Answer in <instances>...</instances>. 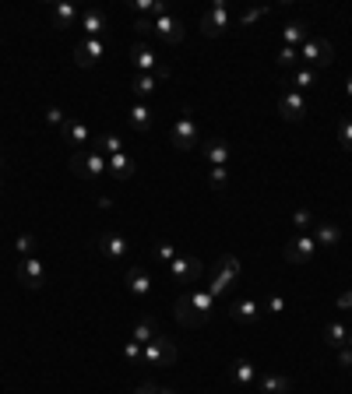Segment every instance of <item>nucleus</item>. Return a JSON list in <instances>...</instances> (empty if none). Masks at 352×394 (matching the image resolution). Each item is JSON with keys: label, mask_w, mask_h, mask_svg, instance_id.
Here are the masks:
<instances>
[{"label": "nucleus", "mask_w": 352, "mask_h": 394, "mask_svg": "<svg viewBox=\"0 0 352 394\" xmlns=\"http://www.w3.org/2000/svg\"><path fill=\"white\" fill-rule=\"evenodd\" d=\"M211 310H215V296H211L208 289H190V292H183V296L176 299V306H173V313H176V320H180L183 327H201V324L211 317Z\"/></svg>", "instance_id": "f257e3e1"}, {"label": "nucleus", "mask_w": 352, "mask_h": 394, "mask_svg": "<svg viewBox=\"0 0 352 394\" xmlns=\"http://www.w3.org/2000/svg\"><path fill=\"white\" fill-rule=\"evenodd\" d=\"M240 278V257H233V254H222L219 261H215V268H211V275H208V282H204V289L215 296V303L219 299H226V292H229V285Z\"/></svg>", "instance_id": "f03ea898"}, {"label": "nucleus", "mask_w": 352, "mask_h": 394, "mask_svg": "<svg viewBox=\"0 0 352 394\" xmlns=\"http://www.w3.org/2000/svg\"><path fill=\"white\" fill-rule=\"evenodd\" d=\"M334 60V46L324 39V36H306V43L299 46V64L303 67H313V71H320V67H327Z\"/></svg>", "instance_id": "7ed1b4c3"}, {"label": "nucleus", "mask_w": 352, "mask_h": 394, "mask_svg": "<svg viewBox=\"0 0 352 394\" xmlns=\"http://www.w3.org/2000/svg\"><path fill=\"white\" fill-rule=\"evenodd\" d=\"M131 64L138 67V74L169 78V64H162V57H159L148 43H134V46H131Z\"/></svg>", "instance_id": "20e7f679"}, {"label": "nucleus", "mask_w": 352, "mask_h": 394, "mask_svg": "<svg viewBox=\"0 0 352 394\" xmlns=\"http://www.w3.org/2000/svg\"><path fill=\"white\" fill-rule=\"evenodd\" d=\"M197 141H201V127H197L194 110L187 106V110L176 117V124H173V145H176L180 152H194V148H197Z\"/></svg>", "instance_id": "39448f33"}, {"label": "nucleus", "mask_w": 352, "mask_h": 394, "mask_svg": "<svg viewBox=\"0 0 352 394\" xmlns=\"http://www.w3.org/2000/svg\"><path fill=\"white\" fill-rule=\"evenodd\" d=\"M71 173L82 176V180H99L103 173H110V159L99 155L96 148H89V152H74V155H71Z\"/></svg>", "instance_id": "423d86ee"}, {"label": "nucleus", "mask_w": 352, "mask_h": 394, "mask_svg": "<svg viewBox=\"0 0 352 394\" xmlns=\"http://www.w3.org/2000/svg\"><path fill=\"white\" fill-rule=\"evenodd\" d=\"M233 29V15H229V4L226 0H215V4L201 15V32L208 36V39H219L222 32H229Z\"/></svg>", "instance_id": "0eeeda50"}, {"label": "nucleus", "mask_w": 352, "mask_h": 394, "mask_svg": "<svg viewBox=\"0 0 352 394\" xmlns=\"http://www.w3.org/2000/svg\"><path fill=\"white\" fill-rule=\"evenodd\" d=\"M176 341L173 338H166V334H159L155 341H148L145 345V352H141V362H148V366H173L176 362Z\"/></svg>", "instance_id": "6e6552de"}, {"label": "nucleus", "mask_w": 352, "mask_h": 394, "mask_svg": "<svg viewBox=\"0 0 352 394\" xmlns=\"http://www.w3.org/2000/svg\"><path fill=\"white\" fill-rule=\"evenodd\" d=\"M18 282H22L25 289L39 292V289L46 285V264H43L39 257H22V261H18Z\"/></svg>", "instance_id": "1a4fd4ad"}, {"label": "nucleus", "mask_w": 352, "mask_h": 394, "mask_svg": "<svg viewBox=\"0 0 352 394\" xmlns=\"http://www.w3.org/2000/svg\"><path fill=\"white\" fill-rule=\"evenodd\" d=\"M313 254H317V239H313L310 232H296V236L285 243V261H289V264H306Z\"/></svg>", "instance_id": "9d476101"}, {"label": "nucleus", "mask_w": 352, "mask_h": 394, "mask_svg": "<svg viewBox=\"0 0 352 394\" xmlns=\"http://www.w3.org/2000/svg\"><path fill=\"white\" fill-rule=\"evenodd\" d=\"M278 117L289 120V124H299V120L306 117V99H303V92L285 88V92L278 96Z\"/></svg>", "instance_id": "9b49d317"}, {"label": "nucleus", "mask_w": 352, "mask_h": 394, "mask_svg": "<svg viewBox=\"0 0 352 394\" xmlns=\"http://www.w3.org/2000/svg\"><path fill=\"white\" fill-rule=\"evenodd\" d=\"M103 57H106V43H103V39H82V43L74 46V64L85 67V71L96 67Z\"/></svg>", "instance_id": "f8f14e48"}, {"label": "nucleus", "mask_w": 352, "mask_h": 394, "mask_svg": "<svg viewBox=\"0 0 352 394\" xmlns=\"http://www.w3.org/2000/svg\"><path fill=\"white\" fill-rule=\"evenodd\" d=\"M169 271H173V278H176L180 285H194V282L204 275V264H201L197 257H183V254H180V257L169 264Z\"/></svg>", "instance_id": "ddd939ff"}, {"label": "nucleus", "mask_w": 352, "mask_h": 394, "mask_svg": "<svg viewBox=\"0 0 352 394\" xmlns=\"http://www.w3.org/2000/svg\"><path fill=\"white\" fill-rule=\"evenodd\" d=\"M261 310H264V306H261L257 299H250V296L229 303V317H233L236 324H257V320H261Z\"/></svg>", "instance_id": "4468645a"}, {"label": "nucleus", "mask_w": 352, "mask_h": 394, "mask_svg": "<svg viewBox=\"0 0 352 394\" xmlns=\"http://www.w3.org/2000/svg\"><path fill=\"white\" fill-rule=\"evenodd\" d=\"M82 29H85V39H103V32L110 29V18L103 8H85L82 11Z\"/></svg>", "instance_id": "2eb2a0df"}, {"label": "nucleus", "mask_w": 352, "mask_h": 394, "mask_svg": "<svg viewBox=\"0 0 352 394\" xmlns=\"http://www.w3.org/2000/svg\"><path fill=\"white\" fill-rule=\"evenodd\" d=\"M155 36L162 39V43H169V46H176V43H183V22L169 11V15H162V18H155Z\"/></svg>", "instance_id": "dca6fc26"}, {"label": "nucleus", "mask_w": 352, "mask_h": 394, "mask_svg": "<svg viewBox=\"0 0 352 394\" xmlns=\"http://www.w3.org/2000/svg\"><path fill=\"white\" fill-rule=\"evenodd\" d=\"M201 155H204V162H208V166H229L233 148H229V141L211 138V141H204V145H201Z\"/></svg>", "instance_id": "f3484780"}, {"label": "nucleus", "mask_w": 352, "mask_h": 394, "mask_svg": "<svg viewBox=\"0 0 352 394\" xmlns=\"http://www.w3.org/2000/svg\"><path fill=\"white\" fill-rule=\"evenodd\" d=\"M60 138H64L71 148H82V145H89V141H92V127H89V124H82V120H67V124L60 127Z\"/></svg>", "instance_id": "a211bd4d"}, {"label": "nucleus", "mask_w": 352, "mask_h": 394, "mask_svg": "<svg viewBox=\"0 0 352 394\" xmlns=\"http://www.w3.org/2000/svg\"><path fill=\"white\" fill-rule=\"evenodd\" d=\"M99 250L110 257V261H120V257H127V239L120 236V232H113V229H106L103 236H99Z\"/></svg>", "instance_id": "6ab92c4d"}, {"label": "nucleus", "mask_w": 352, "mask_h": 394, "mask_svg": "<svg viewBox=\"0 0 352 394\" xmlns=\"http://www.w3.org/2000/svg\"><path fill=\"white\" fill-rule=\"evenodd\" d=\"M310 236H313L317 247H324V250H334V247L341 243V229H338L334 222H317V225L310 229Z\"/></svg>", "instance_id": "aec40b11"}, {"label": "nucleus", "mask_w": 352, "mask_h": 394, "mask_svg": "<svg viewBox=\"0 0 352 394\" xmlns=\"http://www.w3.org/2000/svg\"><path fill=\"white\" fill-rule=\"evenodd\" d=\"M50 15H53V25L57 29H74L78 18H82V11L74 4H67V0H57V4L50 8Z\"/></svg>", "instance_id": "412c9836"}, {"label": "nucleus", "mask_w": 352, "mask_h": 394, "mask_svg": "<svg viewBox=\"0 0 352 394\" xmlns=\"http://www.w3.org/2000/svg\"><path fill=\"white\" fill-rule=\"evenodd\" d=\"M257 387H261V394H289L292 390V376H285V373H264V376H257Z\"/></svg>", "instance_id": "4be33fe9"}, {"label": "nucleus", "mask_w": 352, "mask_h": 394, "mask_svg": "<svg viewBox=\"0 0 352 394\" xmlns=\"http://www.w3.org/2000/svg\"><path fill=\"white\" fill-rule=\"evenodd\" d=\"M229 376H233V383H240V387H254V383H257V369H254L250 359H233Z\"/></svg>", "instance_id": "5701e85b"}, {"label": "nucleus", "mask_w": 352, "mask_h": 394, "mask_svg": "<svg viewBox=\"0 0 352 394\" xmlns=\"http://www.w3.org/2000/svg\"><path fill=\"white\" fill-rule=\"evenodd\" d=\"M127 289H131L134 299H145V296L152 292V278H148V271H145V268H131V271H127Z\"/></svg>", "instance_id": "b1692460"}, {"label": "nucleus", "mask_w": 352, "mask_h": 394, "mask_svg": "<svg viewBox=\"0 0 352 394\" xmlns=\"http://www.w3.org/2000/svg\"><path fill=\"white\" fill-rule=\"evenodd\" d=\"M155 338H159V327H155V320H152L148 313H141V317L134 320L131 341H138V345H148V341H155Z\"/></svg>", "instance_id": "393cba45"}, {"label": "nucleus", "mask_w": 352, "mask_h": 394, "mask_svg": "<svg viewBox=\"0 0 352 394\" xmlns=\"http://www.w3.org/2000/svg\"><path fill=\"white\" fill-rule=\"evenodd\" d=\"M317 85V71L313 67H292L289 71V88L292 92H306V88H313Z\"/></svg>", "instance_id": "a878e982"}, {"label": "nucleus", "mask_w": 352, "mask_h": 394, "mask_svg": "<svg viewBox=\"0 0 352 394\" xmlns=\"http://www.w3.org/2000/svg\"><path fill=\"white\" fill-rule=\"evenodd\" d=\"M127 124H131V131L145 134V131L152 127V110H148L145 103H134V106L127 110Z\"/></svg>", "instance_id": "bb28decb"}, {"label": "nucleus", "mask_w": 352, "mask_h": 394, "mask_svg": "<svg viewBox=\"0 0 352 394\" xmlns=\"http://www.w3.org/2000/svg\"><path fill=\"white\" fill-rule=\"evenodd\" d=\"M134 169H138V162H134L127 152L110 155V176H117V180H131V176H134Z\"/></svg>", "instance_id": "cd10ccee"}, {"label": "nucleus", "mask_w": 352, "mask_h": 394, "mask_svg": "<svg viewBox=\"0 0 352 394\" xmlns=\"http://www.w3.org/2000/svg\"><path fill=\"white\" fill-rule=\"evenodd\" d=\"M306 36H310V29H306L303 22H289V25H282V43L292 46V50H299V46L306 43Z\"/></svg>", "instance_id": "c85d7f7f"}, {"label": "nucleus", "mask_w": 352, "mask_h": 394, "mask_svg": "<svg viewBox=\"0 0 352 394\" xmlns=\"http://www.w3.org/2000/svg\"><path fill=\"white\" fill-rule=\"evenodd\" d=\"M324 345H331V348H345V345H348V327H345L341 320H331V324L324 327Z\"/></svg>", "instance_id": "c756f323"}, {"label": "nucleus", "mask_w": 352, "mask_h": 394, "mask_svg": "<svg viewBox=\"0 0 352 394\" xmlns=\"http://www.w3.org/2000/svg\"><path fill=\"white\" fill-rule=\"evenodd\" d=\"M131 88H134V96H138V99H148V96L159 88V78H152V74H134Z\"/></svg>", "instance_id": "7c9ffc66"}, {"label": "nucleus", "mask_w": 352, "mask_h": 394, "mask_svg": "<svg viewBox=\"0 0 352 394\" xmlns=\"http://www.w3.org/2000/svg\"><path fill=\"white\" fill-rule=\"evenodd\" d=\"M92 148H96L99 155H120V152H124V141H120L117 134H103L99 141H92Z\"/></svg>", "instance_id": "2f4dec72"}, {"label": "nucleus", "mask_w": 352, "mask_h": 394, "mask_svg": "<svg viewBox=\"0 0 352 394\" xmlns=\"http://www.w3.org/2000/svg\"><path fill=\"white\" fill-rule=\"evenodd\" d=\"M226 183H229V166H208V187L226 190Z\"/></svg>", "instance_id": "473e14b6"}, {"label": "nucleus", "mask_w": 352, "mask_h": 394, "mask_svg": "<svg viewBox=\"0 0 352 394\" xmlns=\"http://www.w3.org/2000/svg\"><path fill=\"white\" fill-rule=\"evenodd\" d=\"M292 225H296V232H310V229L317 225V215L306 211V208H296V211H292Z\"/></svg>", "instance_id": "72a5a7b5"}, {"label": "nucleus", "mask_w": 352, "mask_h": 394, "mask_svg": "<svg viewBox=\"0 0 352 394\" xmlns=\"http://www.w3.org/2000/svg\"><path fill=\"white\" fill-rule=\"evenodd\" d=\"M15 250H18L22 257H39V254H36V250H39V243H36V236H32V232H18Z\"/></svg>", "instance_id": "f704fd0d"}, {"label": "nucleus", "mask_w": 352, "mask_h": 394, "mask_svg": "<svg viewBox=\"0 0 352 394\" xmlns=\"http://www.w3.org/2000/svg\"><path fill=\"white\" fill-rule=\"evenodd\" d=\"M275 64L292 71V67L299 64V50H292V46H282V50H278V57H275Z\"/></svg>", "instance_id": "c9c22d12"}, {"label": "nucleus", "mask_w": 352, "mask_h": 394, "mask_svg": "<svg viewBox=\"0 0 352 394\" xmlns=\"http://www.w3.org/2000/svg\"><path fill=\"white\" fill-rule=\"evenodd\" d=\"M152 254H155V261H162V264H173V261L180 257L173 243H155V247H152Z\"/></svg>", "instance_id": "e433bc0d"}, {"label": "nucleus", "mask_w": 352, "mask_h": 394, "mask_svg": "<svg viewBox=\"0 0 352 394\" xmlns=\"http://www.w3.org/2000/svg\"><path fill=\"white\" fill-rule=\"evenodd\" d=\"M338 141L345 152H352V117H341L338 120Z\"/></svg>", "instance_id": "4c0bfd02"}, {"label": "nucleus", "mask_w": 352, "mask_h": 394, "mask_svg": "<svg viewBox=\"0 0 352 394\" xmlns=\"http://www.w3.org/2000/svg\"><path fill=\"white\" fill-rule=\"evenodd\" d=\"M46 124L60 131V127L67 124V117H64V110H60V106H46Z\"/></svg>", "instance_id": "58836bf2"}, {"label": "nucleus", "mask_w": 352, "mask_h": 394, "mask_svg": "<svg viewBox=\"0 0 352 394\" xmlns=\"http://www.w3.org/2000/svg\"><path fill=\"white\" fill-rule=\"evenodd\" d=\"M264 310H268V313H282V310H285V296H282V292H271V296L264 299Z\"/></svg>", "instance_id": "ea45409f"}, {"label": "nucleus", "mask_w": 352, "mask_h": 394, "mask_svg": "<svg viewBox=\"0 0 352 394\" xmlns=\"http://www.w3.org/2000/svg\"><path fill=\"white\" fill-rule=\"evenodd\" d=\"M141 352H145V345H138V341L127 338V345H124V359H127V362H141Z\"/></svg>", "instance_id": "a19ab883"}, {"label": "nucleus", "mask_w": 352, "mask_h": 394, "mask_svg": "<svg viewBox=\"0 0 352 394\" xmlns=\"http://www.w3.org/2000/svg\"><path fill=\"white\" fill-rule=\"evenodd\" d=\"M264 15H268V8H247V11L240 15L236 25H250V22H257V18H264Z\"/></svg>", "instance_id": "79ce46f5"}, {"label": "nucleus", "mask_w": 352, "mask_h": 394, "mask_svg": "<svg viewBox=\"0 0 352 394\" xmlns=\"http://www.w3.org/2000/svg\"><path fill=\"white\" fill-rule=\"evenodd\" d=\"M134 32H138V39L155 36V22H152V18H138V22H134Z\"/></svg>", "instance_id": "37998d69"}, {"label": "nucleus", "mask_w": 352, "mask_h": 394, "mask_svg": "<svg viewBox=\"0 0 352 394\" xmlns=\"http://www.w3.org/2000/svg\"><path fill=\"white\" fill-rule=\"evenodd\" d=\"M338 366H341V369H352V345L338 348Z\"/></svg>", "instance_id": "c03bdc74"}, {"label": "nucleus", "mask_w": 352, "mask_h": 394, "mask_svg": "<svg viewBox=\"0 0 352 394\" xmlns=\"http://www.w3.org/2000/svg\"><path fill=\"white\" fill-rule=\"evenodd\" d=\"M334 303H338V310H352V289H341Z\"/></svg>", "instance_id": "a18cd8bd"}, {"label": "nucleus", "mask_w": 352, "mask_h": 394, "mask_svg": "<svg viewBox=\"0 0 352 394\" xmlns=\"http://www.w3.org/2000/svg\"><path fill=\"white\" fill-rule=\"evenodd\" d=\"M134 394H159V383L145 380V383H138V387H134Z\"/></svg>", "instance_id": "49530a36"}, {"label": "nucleus", "mask_w": 352, "mask_h": 394, "mask_svg": "<svg viewBox=\"0 0 352 394\" xmlns=\"http://www.w3.org/2000/svg\"><path fill=\"white\" fill-rule=\"evenodd\" d=\"M345 96H348V99H352V74H348V78H345Z\"/></svg>", "instance_id": "de8ad7c7"}, {"label": "nucleus", "mask_w": 352, "mask_h": 394, "mask_svg": "<svg viewBox=\"0 0 352 394\" xmlns=\"http://www.w3.org/2000/svg\"><path fill=\"white\" fill-rule=\"evenodd\" d=\"M159 394H176V390L173 387H159Z\"/></svg>", "instance_id": "09e8293b"}, {"label": "nucleus", "mask_w": 352, "mask_h": 394, "mask_svg": "<svg viewBox=\"0 0 352 394\" xmlns=\"http://www.w3.org/2000/svg\"><path fill=\"white\" fill-rule=\"evenodd\" d=\"M0 173H4V159H0Z\"/></svg>", "instance_id": "8fccbe9b"}, {"label": "nucleus", "mask_w": 352, "mask_h": 394, "mask_svg": "<svg viewBox=\"0 0 352 394\" xmlns=\"http://www.w3.org/2000/svg\"><path fill=\"white\" fill-rule=\"evenodd\" d=\"M0 187H4V173H0Z\"/></svg>", "instance_id": "3c124183"}, {"label": "nucleus", "mask_w": 352, "mask_h": 394, "mask_svg": "<svg viewBox=\"0 0 352 394\" xmlns=\"http://www.w3.org/2000/svg\"><path fill=\"white\" fill-rule=\"evenodd\" d=\"M348 345H352V331H348Z\"/></svg>", "instance_id": "603ef678"}]
</instances>
